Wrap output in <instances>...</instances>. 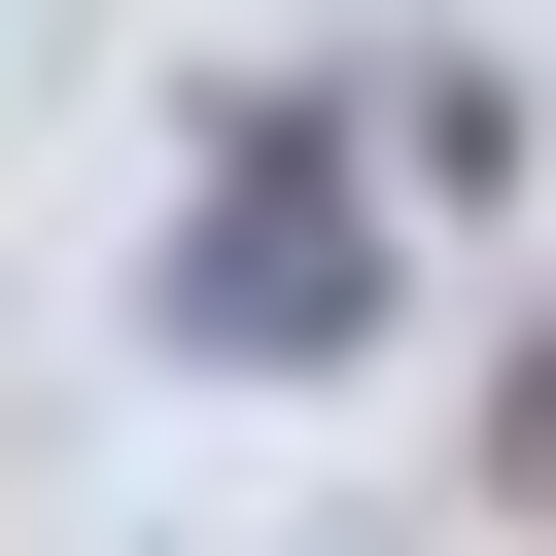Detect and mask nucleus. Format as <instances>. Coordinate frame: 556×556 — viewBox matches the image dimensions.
Listing matches in <instances>:
<instances>
[{"mask_svg": "<svg viewBox=\"0 0 556 556\" xmlns=\"http://www.w3.org/2000/svg\"><path fill=\"white\" fill-rule=\"evenodd\" d=\"M139 313H174L208 382H348V348H382V208L313 174V104H243V139H208V208H174V278H139Z\"/></svg>", "mask_w": 556, "mask_h": 556, "instance_id": "obj_1", "label": "nucleus"}, {"mask_svg": "<svg viewBox=\"0 0 556 556\" xmlns=\"http://www.w3.org/2000/svg\"><path fill=\"white\" fill-rule=\"evenodd\" d=\"M486 486H521V521H556V313H521V382H486Z\"/></svg>", "mask_w": 556, "mask_h": 556, "instance_id": "obj_2", "label": "nucleus"}]
</instances>
